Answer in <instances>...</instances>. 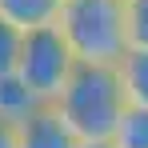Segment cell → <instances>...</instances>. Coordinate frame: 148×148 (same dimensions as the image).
I'll return each instance as SVG.
<instances>
[{
  "instance_id": "6da1fadb",
  "label": "cell",
  "mask_w": 148,
  "mask_h": 148,
  "mask_svg": "<svg viewBox=\"0 0 148 148\" xmlns=\"http://www.w3.org/2000/svg\"><path fill=\"white\" fill-rule=\"evenodd\" d=\"M56 28L72 48L76 64H88V68H116L132 52L124 0H64Z\"/></svg>"
},
{
  "instance_id": "7a4b0ae2",
  "label": "cell",
  "mask_w": 148,
  "mask_h": 148,
  "mask_svg": "<svg viewBox=\"0 0 148 148\" xmlns=\"http://www.w3.org/2000/svg\"><path fill=\"white\" fill-rule=\"evenodd\" d=\"M56 112L64 116V124L76 132L80 144H104L112 140L120 116L128 112L120 76L116 68H88L80 64L68 80V88L56 100Z\"/></svg>"
},
{
  "instance_id": "3957f363",
  "label": "cell",
  "mask_w": 148,
  "mask_h": 148,
  "mask_svg": "<svg viewBox=\"0 0 148 148\" xmlns=\"http://www.w3.org/2000/svg\"><path fill=\"white\" fill-rule=\"evenodd\" d=\"M80 68L76 64L72 48L64 44L60 28H40V32H28L24 44H20V64H16V76L40 104H56L60 92L68 88L72 72Z\"/></svg>"
},
{
  "instance_id": "277c9868",
  "label": "cell",
  "mask_w": 148,
  "mask_h": 148,
  "mask_svg": "<svg viewBox=\"0 0 148 148\" xmlns=\"http://www.w3.org/2000/svg\"><path fill=\"white\" fill-rule=\"evenodd\" d=\"M16 148H80V140L56 112V104H40L16 124Z\"/></svg>"
},
{
  "instance_id": "5b68a950",
  "label": "cell",
  "mask_w": 148,
  "mask_h": 148,
  "mask_svg": "<svg viewBox=\"0 0 148 148\" xmlns=\"http://www.w3.org/2000/svg\"><path fill=\"white\" fill-rule=\"evenodd\" d=\"M64 0H0V20L16 28L20 36L40 32V28H56Z\"/></svg>"
},
{
  "instance_id": "8992f818",
  "label": "cell",
  "mask_w": 148,
  "mask_h": 148,
  "mask_svg": "<svg viewBox=\"0 0 148 148\" xmlns=\"http://www.w3.org/2000/svg\"><path fill=\"white\" fill-rule=\"evenodd\" d=\"M116 76H120V88L128 108H148V52H128L120 64H116Z\"/></svg>"
},
{
  "instance_id": "52a82bcc",
  "label": "cell",
  "mask_w": 148,
  "mask_h": 148,
  "mask_svg": "<svg viewBox=\"0 0 148 148\" xmlns=\"http://www.w3.org/2000/svg\"><path fill=\"white\" fill-rule=\"evenodd\" d=\"M40 108V100L28 92L24 84H20V76H8V80H0V120L8 124H20L24 116H32Z\"/></svg>"
},
{
  "instance_id": "ba28073f",
  "label": "cell",
  "mask_w": 148,
  "mask_h": 148,
  "mask_svg": "<svg viewBox=\"0 0 148 148\" xmlns=\"http://www.w3.org/2000/svg\"><path fill=\"white\" fill-rule=\"evenodd\" d=\"M108 144L112 148H148V108H128Z\"/></svg>"
},
{
  "instance_id": "9c48e42d",
  "label": "cell",
  "mask_w": 148,
  "mask_h": 148,
  "mask_svg": "<svg viewBox=\"0 0 148 148\" xmlns=\"http://www.w3.org/2000/svg\"><path fill=\"white\" fill-rule=\"evenodd\" d=\"M124 20H128V48L148 52V0H124Z\"/></svg>"
},
{
  "instance_id": "30bf717a",
  "label": "cell",
  "mask_w": 148,
  "mask_h": 148,
  "mask_svg": "<svg viewBox=\"0 0 148 148\" xmlns=\"http://www.w3.org/2000/svg\"><path fill=\"white\" fill-rule=\"evenodd\" d=\"M20 44H24V36L0 20V80L16 76V64H20Z\"/></svg>"
},
{
  "instance_id": "8fae6325",
  "label": "cell",
  "mask_w": 148,
  "mask_h": 148,
  "mask_svg": "<svg viewBox=\"0 0 148 148\" xmlns=\"http://www.w3.org/2000/svg\"><path fill=\"white\" fill-rule=\"evenodd\" d=\"M0 148H16V124L0 120Z\"/></svg>"
},
{
  "instance_id": "7c38bea8",
  "label": "cell",
  "mask_w": 148,
  "mask_h": 148,
  "mask_svg": "<svg viewBox=\"0 0 148 148\" xmlns=\"http://www.w3.org/2000/svg\"><path fill=\"white\" fill-rule=\"evenodd\" d=\"M80 148H112V144H108V140H104V144H80Z\"/></svg>"
}]
</instances>
